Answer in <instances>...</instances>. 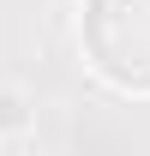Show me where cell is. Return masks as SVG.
<instances>
[{
  "instance_id": "7a4b0ae2",
  "label": "cell",
  "mask_w": 150,
  "mask_h": 156,
  "mask_svg": "<svg viewBox=\"0 0 150 156\" xmlns=\"http://www.w3.org/2000/svg\"><path fill=\"white\" fill-rule=\"evenodd\" d=\"M24 126H30V102H24V90L0 84V132H24Z\"/></svg>"
},
{
  "instance_id": "6da1fadb",
  "label": "cell",
  "mask_w": 150,
  "mask_h": 156,
  "mask_svg": "<svg viewBox=\"0 0 150 156\" xmlns=\"http://www.w3.org/2000/svg\"><path fill=\"white\" fill-rule=\"evenodd\" d=\"M78 48L108 90L150 96V0H84Z\"/></svg>"
}]
</instances>
